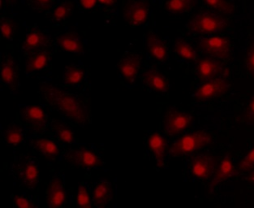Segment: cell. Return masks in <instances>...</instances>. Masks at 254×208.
<instances>
[{
	"label": "cell",
	"mask_w": 254,
	"mask_h": 208,
	"mask_svg": "<svg viewBox=\"0 0 254 208\" xmlns=\"http://www.w3.org/2000/svg\"><path fill=\"white\" fill-rule=\"evenodd\" d=\"M249 181H250V183L253 184L254 186V170L249 176Z\"/></svg>",
	"instance_id": "cell-41"
},
{
	"label": "cell",
	"mask_w": 254,
	"mask_h": 208,
	"mask_svg": "<svg viewBox=\"0 0 254 208\" xmlns=\"http://www.w3.org/2000/svg\"><path fill=\"white\" fill-rule=\"evenodd\" d=\"M52 130L59 141L71 145L75 141V135L69 126L63 121H56L52 123Z\"/></svg>",
	"instance_id": "cell-25"
},
{
	"label": "cell",
	"mask_w": 254,
	"mask_h": 208,
	"mask_svg": "<svg viewBox=\"0 0 254 208\" xmlns=\"http://www.w3.org/2000/svg\"><path fill=\"white\" fill-rule=\"evenodd\" d=\"M236 174L237 170L235 168L234 163L230 155L227 154L221 160L216 171L214 172V177L210 182V190H214L218 185L231 177H234Z\"/></svg>",
	"instance_id": "cell-19"
},
{
	"label": "cell",
	"mask_w": 254,
	"mask_h": 208,
	"mask_svg": "<svg viewBox=\"0 0 254 208\" xmlns=\"http://www.w3.org/2000/svg\"><path fill=\"white\" fill-rule=\"evenodd\" d=\"M228 21L219 14L211 11L199 12L188 23V28L192 34L214 35L228 27Z\"/></svg>",
	"instance_id": "cell-3"
},
{
	"label": "cell",
	"mask_w": 254,
	"mask_h": 208,
	"mask_svg": "<svg viewBox=\"0 0 254 208\" xmlns=\"http://www.w3.org/2000/svg\"><path fill=\"white\" fill-rule=\"evenodd\" d=\"M112 189L108 181H101L94 186L92 197L97 206L103 207L109 203L112 199Z\"/></svg>",
	"instance_id": "cell-24"
},
{
	"label": "cell",
	"mask_w": 254,
	"mask_h": 208,
	"mask_svg": "<svg viewBox=\"0 0 254 208\" xmlns=\"http://www.w3.org/2000/svg\"><path fill=\"white\" fill-rule=\"evenodd\" d=\"M59 47L63 51L73 54L84 53V43L78 34L75 32H65L56 38Z\"/></svg>",
	"instance_id": "cell-17"
},
{
	"label": "cell",
	"mask_w": 254,
	"mask_h": 208,
	"mask_svg": "<svg viewBox=\"0 0 254 208\" xmlns=\"http://www.w3.org/2000/svg\"><path fill=\"white\" fill-rule=\"evenodd\" d=\"M50 38L46 32L40 29H33L26 34L23 41L22 50L26 53L42 51L49 43Z\"/></svg>",
	"instance_id": "cell-14"
},
{
	"label": "cell",
	"mask_w": 254,
	"mask_h": 208,
	"mask_svg": "<svg viewBox=\"0 0 254 208\" xmlns=\"http://www.w3.org/2000/svg\"><path fill=\"white\" fill-rule=\"evenodd\" d=\"M65 156L67 161L76 168L92 169L98 168L102 164L100 157L89 148H79L69 150Z\"/></svg>",
	"instance_id": "cell-8"
},
{
	"label": "cell",
	"mask_w": 254,
	"mask_h": 208,
	"mask_svg": "<svg viewBox=\"0 0 254 208\" xmlns=\"http://www.w3.org/2000/svg\"><path fill=\"white\" fill-rule=\"evenodd\" d=\"M4 139L6 143L12 146L20 145L24 141V135L20 126L13 124L5 133Z\"/></svg>",
	"instance_id": "cell-29"
},
{
	"label": "cell",
	"mask_w": 254,
	"mask_h": 208,
	"mask_svg": "<svg viewBox=\"0 0 254 208\" xmlns=\"http://www.w3.org/2000/svg\"><path fill=\"white\" fill-rule=\"evenodd\" d=\"M246 68L248 72L254 76V44L250 47L246 58Z\"/></svg>",
	"instance_id": "cell-36"
},
{
	"label": "cell",
	"mask_w": 254,
	"mask_h": 208,
	"mask_svg": "<svg viewBox=\"0 0 254 208\" xmlns=\"http://www.w3.org/2000/svg\"><path fill=\"white\" fill-rule=\"evenodd\" d=\"M34 147L46 159L55 160L60 155V149L56 141L49 139H37L33 142Z\"/></svg>",
	"instance_id": "cell-23"
},
{
	"label": "cell",
	"mask_w": 254,
	"mask_h": 208,
	"mask_svg": "<svg viewBox=\"0 0 254 208\" xmlns=\"http://www.w3.org/2000/svg\"><path fill=\"white\" fill-rule=\"evenodd\" d=\"M175 52L183 61L194 62L196 60V52L190 43L183 39H179L175 43Z\"/></svg>",
	"instance_id": "cell-27"
},
{
	"label": "cell",
	"mask_w": 254,
	"mask_h": 208,
	"mask_svg": "<svg viewBox=\"0 0 254 208\" xmlns=\"http://www.w3.org/2000/svg\"><path fill=\"white\" fill-rule=\"evenodd\" d=\"M254 168V146L249 150L243 159L239 163V169L242 172H248Z\"/></svg>",
	"instance_id": "cell-34"
},
{
	"label": "cell",
	"mask_w": 254,
	"mask_h": 208,
	"mask_svg": "<svg viewBox=\"0 0 254 208\" xmlns=\"http://www.w3.org/2000/svg\"><path fill=\"white\" fill-rule=\"evenodd\" d=\"M192 116L179 110L169 111L163 121V129L169 136H177L192 126Z\"/></svg>",
	"instance_id": "cell-7"
},
{
	"label": "cell",
	"mask_w": 254,
	"mask_h": 208,
	"mask_svg": "<svg viewBox=\"0 0 254 208\" xmlns=\"http://www.w3.org/2000/svg\"><path fill=\"white\" fill-rule=\"evenodd\" d=\"M211 142L212 136L210 133L204 130H196L177 139L171 145L169 153L172 157L188 155L198 151L210 145Z\"/></svg>",
	"instance_id": "cell-2"
},
{
	"label": "cell",
	"mask_w": 254,
	"mask_h": 208,
	"mask_svg": "<svg viewBox=\"0 0 254 208\" xmlns=\"http://www.w3.org/2000/svg\"><path fill=\"white\" fill-rule=\"evenodd\" d=\"M207 7L224 15H231L235 11L234 6L227 0H203Z\"/></svg>",
	"instance_id": "cell-31"
},
{
	"label": "cell",
	"mask_w": 254,
	"mask_h": 208,
	"mask_svg": "<svg viewBox=\"0 0 254 208\" xmlns=\"http://www.w3.org/2000/svg\"><path fill=\"white\" fill-rule=\"evenodd\" d=\"M20 117L29 126L34 128H43L47 121V115L43 107L29 105L21 108Z\"/></svg>",
	"instance_id": "cell-16"
},
{
	"label": "cell",
	"mask_w": 254,
	"mask_h": 208,
	"mask_svg": "<svg viewBox=\"0 0 254 208\" xmlns=\"http://www.w3.org/2000/svg\"><path fill=\"white\" fill-rule=\"evenodd\" d=\"M196 69L198 78L203 81L218 78L226 72V68L220 61L210 57L198 59Z\"/></svg>",
	"instance_id": "cell-10"
},
{
	"label": "cell",
	"mask_w": 254,
	"mask_h": 208,
	"mask_svg": "<svg viewBox=\"0 0 254 208\" xmlns=\"http://www.w3.org/2000/svg\"><path fill=\"white\" fill-rule=\"evenodd\" d=\"M140 65V60L138 56L129 55L125 56L120 61L119 71L125 80L128 82H132L138 74Z\"/></svg>",
	"instance_id": "cell-20"
},
{
	"label": "cell",
	"mask_w": 254,
	"mask_h": 208,
	"mask_svg": "<svg viewBox=\"0 0 254 208\" xmlns=\"http://www.w3.org/2000/svg\"><path fill=\"white\" fill-rule=\"evenodd\" d=\"M145 46L152 59L158 62H164L168 57V50L165 43L157 34L149 33L145 38Z\"/></svg>",
	"instance_id": "cell-18"
},
{
	"label": "cell",
	"mask_w": 254,
	"mask_h": 208,
	"mask_svg": "<svg viewBox=\"0 0 254 208\" xmlns=\"http://www.w3.org/2000/svg\"><path fill=\"white\" fill-rule=\"evenodd\" d=\"M50 62V55L44 51L29 53L25 60V72L26 73L39 72L48 66Z\"/></svg>",
	"instance_id": "cell-22"
},
{
	"label": "cell",
	"mask_w": 254,
	"mask_h": 208,
	"mask_svg": "<svg viewBox=\"0 0 254 208\" xmlns=\"http://www.w3.org/2000/svg\"><path fill=\"white\" fill-rule=\"evenodd\" d=\"M197 47L204 54L213 58L226 60L232 54V44L229 39L219 35L202 37L197 42Z\"/></svg>",
	"instance_id": "cell-4"
},
{
	"label": "cell",
	"mask_w": 254,
	"mask_h": 208,
	"mask_svg": "<svg viewBox=\"0 0 254 208\" xmlns=\"http://www.w3.org/2000/svg\"><path fill=\"white\" fill-rule=\"evenodd\" d=\"M18 177L23 186L33 190L35 188L39 178V168L30 159H23L18 166Z\"/></svg>",
	"instance_id": "cell-12"
},
{
	"label": "cell",
	"mask_w": 254,
	"mask_h": 208,
	"mask_svg": "<svg viewBox=\"0 0 254 208\" xmlns=\"http://www.w3.org/2000/svg\"><path fill=\"white\" fill-rule=\"evenodd\" d=\"M147 146L154 159L156 160L157 165L163 167L167 154V139L159 133H154L148 138Z\"/></svg>",
	"instance_id": "cell-15"
},
{
	"label": "cell",
	"mask_w": 254,
	"mask_h": 208,
	"mask_svg": "<svg viewBox=\"0 0 254 208\" xmlns=\"http://www.w3.org/2000/svg\"><path fill=\"white\" fill-rule=\"evenodd\" d=\"M85 80V71L80 67L70 65L66 68L63 74V81L65 85H79Z\"/></svg>",
	"instance_id": "cell-26"
},
{
	"label": "cell",
	"mask_w": 254,
	"mask_h": 208,
	"mask_svg": "<svg viewBox=\"0 0 254 208\" xmlns=\"http://www.w3.org/2000/svg\"><path fill=\"white\" fill-rule=\"evenodd\" d=\"M1 81L10 90H15L19 81V70L13 57L7 56L3 58L1 65Z\"/></svg>",
	"instance_id": "cell-13"
},
{
	"label": "cell",
	"mask_w": 254,
	"mask_h": 208,
	"mask_svg": "<svg viewBox=\"0 0 254 208\" xmlns=\"http://www.w3.org/2000/svg\"><path fill=\"white\" fill-rule=\"evenodd\" d=\"M73 12V5L71 2H63L57 5L52 11V17L57 21L66 20Z\"/></svg>",
	"instance_id": "cell-30"
},
{
	"label": "cell",
	"mask_w": 254,
	"mask_h": 208,
	"mask_svg": "<svg viewBox=\"0 0 254 208\" xmlns=\"http://www.w3.org/2000/svg\"><path fill=\"white\" fill-rule=\"evenodd\" d=\"M54 3V0H28V4L39 11H47L51 9Z\"/></svg>",
	"instance_id": "cell-35"
},
{
	"label": "cell",
	"mask_w": 254,
	"mask_h": 208,
	"mask_svg": "<svg viewBox=\"0 0 254 208\" xmlns=\"http://www.w3.org/2000/svg\"><path fill=\"white\" fill-rule=\"evenodd\" d=\"M230 84L224 78H214L204 81L195 90L194 97L199 102H205L219 98L229 90Z\"/></svg>",
	"instance_id": "cell-5"
},
{
	"label": "cell",
	"mask_w": 254,
	"mask_h": 208,
	"mask_svg": "<svg viewBox=\"0 0 254 208\" xmlns=\"http://www.w3.org/2000/svg\"><path fill=\"white\" fill-rule=\"evenodd\" d=\"M216 169V159L211 154H199L194 157L190 164V171L194 177L208 180Z\"/></svg>",
	"instance_id": "cell-9"
},
{
	"label": "cell",
	"mask_w": 254,
	"mask_h": 208,
	"mask_svg": "<svg viewBox=\"0 0 254 208\" xmlns=\"http://www.w3.org/2000/svg\"><path fill=\"white\" fill-rule=\"evenodd\" d=\"M7 1L9 2V3H11V4H13V3H15V2H16V1H18V0H7Z\"/></svg>",
	"instance_id": "cell-42"
},
{
	"label": "cell",
	"mask_w": 254,
	"mask_h": 208,
	"mask_svg": "<svg viewBox=\"0 0 254 208\" xmlns=\"http://www.w3.org/2000/svg\"><path fill=\"white\" fill-rule=\"evenodd\" d=\"M42 90L47 103L64 117L80 125L87 121V109L78 97L52 85H43Z\"/></svg>",
	"instance_id": "cell-1"
},
{
	"label": "cell",
	"mask_w": 254,
	"mask_h": 208,
	"mask_svg": "<svg viewBox=\"0 0 254 208\" xmlns=\"http://www.w3.org/2000/svg\"><path fill=\"white\" fill-rule=\"evenodd\" d=\"M13 203L16 207L20 208H30L33 207L31 201L28 198L21 195H16L13 199Z\"/></svg>",
	"instance_id": "cell-37"
},
{
	"label": "cell",
	"mask_w": 254,
	"mask_h": 208,
	"mask_svg": "<svg viewBox=\"0 0 254 208\" xmlns=\"http://www.w3.org/2000/svg\"><path fill=\"white\" fill-rule=\"evenodd\" d=\"M98 3L105 7H114L117 0H98Z\"/></svg>",
	"instance_id": "cell-40"
},
{
	"label": "cell",
	"mask_w": 254,
	"mask_h": 208,
	"mask_svg": "<svg viewBox=\"0 0 254 208\" xmlns=\"http://www.w3.org/2000/svg\"><path fill=\"white\" fill-rule=\"evenodd\" d=\"M123 16L130 25L137 27L147 22L149 5L145 0H130L124 6Z\"/></svg>",
	"instance_id": "cell-6"
},
{
	"label": "cell",
	"mask_w": 254,
	"mask_h": 208,
	"mask_svg": "<svg viewBox=\"0 0 254 208\" xmlns=\"http://www.w3.org/2000/svg\"><path fill=\"white\" fill-rule=\"evenodd\" d=\"M98 0H80V4L84 9H92L95 7Z\"/></svg>",
	"instance_id": "cell-39"
},
{
	"label": "cell",
	"mask_w": 254,
	"mask_h": 208,
	"mask_svg": "<svg viewBox=\"0 0 254 208\" xmlns=\"http://www.w3.org/2000/svg\"><path fill=\"white\" fill-rule=\"evenodd\" d=\"M142 80L149 89L158 94H163L168 90V81L163 74L155 69L145 71L142 75Z\"/></svg>",
	"instance_id": "cell-21"
},
{
	"label": "cell",
	"mask_w": 254,
	"mask_h": 208,
	"mask_svg": "<svg viewBox=\"0 0 254 208\" xmlns=\"http://www.w3.org/2000/svg\"><path fill=\"white\" fill-rule=\"evenodd\" d=\"M246 117L250 123L254 124V95L250 99L246 108Z\"/></svg>",
	"instance_id": "cell-38"
},
{
	"label": "cell",
	"mask_w": 254,
	"mask_h": 208,
	"mask_svg": "<svg viewBox=\"0 0 254 208\" xmlns=\"http://www.w3.org/2000/svg\"><path fill=\"white\" fill-rule=\"evenodd\" d=\"M46 200L47 205L51 208H61L66 204L67 192L64 181L61 177H54L50 181L47 187Z\"/></svg>",
	"instance_id": "cell-11"
},
{
	"label": "cell",
	"mask_w": 254,
	"mask_h": 208,
	"mask_svg": "<svg viewBox=\"0 0 254 208\" xmlns=\"http://www.w3.org/2000/svg\"><path fill=\"white\" fill-rule=\"evenodd\" d=\"M197 0H167L165 9L175 15L183 14L190 11L196 4Z\"/></svg>",
	"instance_id": "cell-28"
},
{
	"label": "cell",
	"mask_w": 254,
	"mask_h": 208,
	"mask_svg": "<svg viewBox=\"0 0 254 208\" xmlns=\"http://www.w3.org/2000/svg\"><path fill=\"white\" fill-rule=\"evenodd\" d=\"M0 29L2 38L7 40H12L16 35L17 25L11 19L2 18L0 20Z\"/></svg>",
	"instance_id": "cell-32"
},
{
	"label": "cell",
	"mask_w": 254,
	"mask_h": 208,
	"mask_svg": "<svg viewBox=\"0 0 254 208\" xmlns=\"http://www.w3.org/2000/svg\"><path fill=\"white\" fill-rule=\"evenodd\" d=\"M76 206L81 208H89L91 205L90 197L85 185H80L77 189L76 195Z\"/></svg>",
	"instance_id": "cell-33"
}]
</instances>
